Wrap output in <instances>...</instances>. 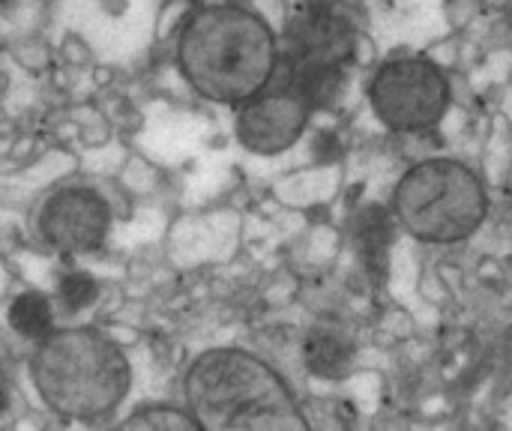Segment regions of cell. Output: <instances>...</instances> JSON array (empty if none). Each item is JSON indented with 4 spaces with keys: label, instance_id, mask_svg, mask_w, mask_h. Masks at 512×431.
Listing matches in <instances>:
<instances>
[{
    "label": "cell",
    "instance_id": "6da1fadb",
    "mask_svg": "<svg viewBox=\"0 0 512 431\" xmlns=\"http://www.w3.org/2000/svg\"><path fill=\"white\" fill-rule=\"evenodd\" d=\"M177 66L201 99L237 108L273 81L279 36L249 6L207 3L180 27Z\"/></svg>",
    "mask_w": 512,
    "mask_h": 431
},
{
    "label": "cell",
    "instance_id": "7a4b0ae2",
    "mask_svg": "<svg viewBox=\"0 0 512 431\" xmlns=\"http://www.w3.org/2000/svg\"><path fill=\"white\" fill-rule=\"evenodd\" d=\"M183 396L198 429H309L288 381L267 360L243 348H213L195 357L183 378Z\"/></svg>",
    "mask_w": 512,
    "mask_h": 431
},
{
    "label": "cell",
    "instance_id": "3957f363",
    "mask_svg": "<svg viewBox=\"0 0 512 431\" xmlns=\"http://www.w3.org/2000/svg\"><path fill=\"white\" fill-rule=\"evenodd\" d=\"M30 378L45 408L69 420L114 414L132 387L126 354L96 330H51L36 342Z\"/></svg>",
    "mask_w": 512,
    "mask_h": 431
},
{
    "label": "cell",
    "instance_id": "277c9868",
    "mask_svg": "<svg viewBox=\"0 0 512 431\" xmlns=\"http://www.w3.org/2000/svg\"><path fill=\"white\" fill-rule=\"evenodd\" d=\"M393 216L414 240L453 246L480 231L489 216V192L465 162L423 159L399 180Z\"/></svg>",
    "mask_w": 512,
    "mask_h": 431
},
{
    "label": "cell",
    "instance_id": "5b68a950",
    "mask_svg": "<svg viewBox=\"0 0 512 431\" xmlns=\"http://www.w3.org/2000/svg\"><path fill=\"white\" fill-rule=\"evenodd\" d=\"M450 99V78L429 57H393L369 84V105L393 132H426L438 126Z\"/></svg>",
    "mask_w": 512,
    "mask_h": 431
},
{
    "label": "cell",
    "instance_id": "8992f818",
    "mask_svg": "<svg viewBox=\"0 0 512 431\" xmlns=\"http://www.w3.org/2000/svg\"><path fill=\"white\" fill-rule=\"evenodd\" d=\"M357 51V30L345 9L324 0L303 3L279 42V66L288 69H342L348 72Z\"/></svg>",
    "mask_w": 512,
    "mask_h": 431
},
{
    "label": "cell",
    "instance_id": "52a82bcc",
    "mask_svg": "<svg viewBox=\"0 0 512 431\" xmlns=\"http://www.w3.org/2000/svg\"><path fill=\"white\" fill-rule=\"evenodd\" d=\"M36 228L48 249L60 255H87L108 240L111 204L90 186H63L42 201Z\"/></svg>",
    "mask_w": 512,
    "mask_h": 431
},
{
    "label": "cell",
    "instance_id": "ba28073f",
    "mask_svg": "<svg viewBox=\"0 0 512 431\" xmlns=\"http://www.w3.org/2000/svg\"><path fill=\"white\" fill-rule=\"evenodd\" d=\"M312 108L285 84L270 81L261 93L237 105V138L249 153L273 156L288 147H294L306 126H309Z\"/></svg>",
    "mask_w": 512,
    "mask_h": 431
},
{
    "label": "cell",
    "instance_id": "9c48e42d",
    "mask_svg": "<svg viewBox=\"0 0 512 431\" xmlns=\"http://www.w3.org/2000/svg\"><path fill=\"white\" fill-rule=\"evenodd\" d=\"M303 366L324 381H342L351 375L357 363V345L354 339L336 327V324H315L300 345Z\"/></svg>",
    "mask_w": 512,
    "mask_h": 431
},
{
    "label": "cell",
    "instance_id": "30bf717a",
    "mask_svg": "<svg viewBox=\"0 0 512 431\" xmlns=\"http://www.w3.org/2000/svg\"><path fill=\"white\" fill-rule=\"evenodd\" d=\"M6 321L9 327L27 339V342H39L45 339L51 330H54V306L45 294L39 291H24L18 294L12 303H9V312H6Z\"/></svg>",
    "mask_w": 512,
    "mask_h": 431
},
{
    "label": "cell",
    "instance_id": "8fae6325",
    "mask_svg": "<svg viewBox=\"0 0 512 431\" xmlns=\"http://www.w3.org/2000/svg\"><path fill=\"white\" fill-rule=\"evenodd\" d=\"M360 252L369 264H384L387 258V246H390V222L378 207H369L360 219Z\"/></svg>",
    "mask_w": 512,
    "mask_h": 431
},
{
    "label": "cell",
    "instance_id": "7c38bea8",
    "mask_svg": "<svg viewBox=\"0 0 512 431\" xmlns=\"http://www.w3.org/2000/svg\"><path fill=\"white\" fill-rule=\"evenodd\" d=\"M123 429H153V431H192L198 429V423L189 417V411H177L168 405H153V408H141L138 414L126 417L120 423Z\"/></svg>",
    "mask_w": 512,
    "mask_h": 431
},
{
    "label": "cell",
    "instance_id": "4fadbf2b",
    "mask_svg": "<svg viewBox=\"0 0 512 431\" xmlns=\"http://www.w3.org/2000/svg\"><path fill=\"white\" fill-rule=\"evenodd\" d=\"M96 297H99L96 279H93L90 273H81V270L66 273V276L60 279V285H57V300H60V306H63L66 312H81V309H87Z\"/></svg>",
    "mask_w": 512,
    "mask_h": 431
},
{
    "label": "cell",
    "instance_id": "5bb4252c",
    "mask_svg": "<svg viewBox=\"0 0 512 431\" xmlns=\"http://www.w3.org/2000/svg\"><path fill=\"white\" fill-rule=\"evenodd\" d=\"M6 408H9V396H6V393L0 390V417L6 414Z\"/></svg>",
    "mask_w": 512,
    "mask_h": 431
},
{
    "label": "cell",
    "instance_id": "9a60e30c",
    "mask_svg": "<svg viewBox=\"0 0 512 431\" xmlns=\"http://www.w3.org/2000/svg\"><path fill=\"white\" fill-rule=\"evenodd\" d=\"M0 3H3V0H0Z\"/></svg>",
    "mask_w": 512,
    "mask_h": 431
}]
</instances>
